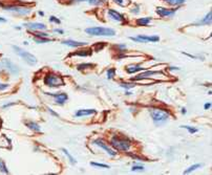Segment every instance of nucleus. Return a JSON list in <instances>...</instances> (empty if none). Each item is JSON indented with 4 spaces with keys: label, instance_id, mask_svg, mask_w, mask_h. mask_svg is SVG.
Wrapping results in <instances>:
<instances>
[{
    "label": "nucleus",
    "instance_id": "nucleus-49",
    "mask_svg": "<svg viewBox=\"0 0 212 175\" xmlns=\"http://www.w3.org/2000/svg\"><path fill=\"white\" fill-rule=\"evenodd\" d=\"M130 94H131V92H130V91H127V92H126V96H130Z\"/></svg>",
    "mask_w": 212,
    "mask_h": 175
},
{
    "label": "nucleus",
    "instance_id": "nucleus-41",
    "mask_svg": "<svg viewBox=\"0 0 212 175\" xmlns=\"http://www.w3.org/2000/svg\"><path fill=\"white\" fill-rule=\"evenodd\" d=\"M204 108H205V110H208L211 108V103H206L205 105H204Z\"/></svg>",
    "mask_w": 212,
    "mask_h": 175
},
{
    "label": "nucleus",
    "instance_id": "nucleus-42",
    "mask_svg": "<svg viewBox=\"0 0 212 175\" xmlns=\"http://www.w3.org/2000/svg\"><path fill=\"white\" fill-rule=\"evenodd\" d=\"M184 55H186L187 57H189V58H191V59H198V57L196 56H193V55H190V54H187V53H183Z\"/></svg>",
    "mask_w": 212,
    "mask_h": 175
},
{
    "label": "nucleus",
    "instance_id": "nucleus-22",
    "mask_svg": "<svg viewBox=\"0 0 212 175\" xmlns=\"http://www.w3.org/2000/svg\"><path fill=\"white\" fill-rule=\"evenodd\" d=\"M200 167H202V163H195V165H192V166H190L188 169H186V170L184 171V174H188V173L193 172V171L200 169Z\"/></svg>",
    "mask_w": 212,
    "mask_h": 175
},
{
    "label": "nucleus",
    "instance_id": "nucleus-34",
    "mask_svg": "<svg viewBox=\"0 0 212 175\" xmlns=\"http://www.w3.org/2000/svg\"><path fill=\"white\" fill-rule=\"evenodd\" d=\"M140 9H141V7H140V5L139 4H136V6L132 7L130 12H131L132 14H139V13H140Z\"/></svg>",
    "mask_w": 212,
    "mask_h": 175
},
{
    "label": "nucleus",
    "instance_id": "nucleus-28",
    "mask_svg": "<svg viewBox=\"0 0 212 175\" xmlns=\"http://www.w3.org/2000/svg\"><path fill=\"white\" fill-rule=\"evenodd\" d=\"M106 76H107V79H112L115 76V68H109L106 71Z\"/></svg>",
    "mask_w": 212,
    "mask_h": 175
},
{
    "label": "nucleus",
    "instance_id": "nucleus-20",
    "mask_svg": "<svg viewBox=\"0 0 212 175\" xmlns=\"http://www.w3.org/2000/svg\"><path fill=\"white\" fill-rule=\"evenodd\" d=\"M152 18L151 17H143V18H138L136 20V24L139 26H147L151 22Z\"/></svg>",
    "mask_w": 212,
    "mask_h": 175
},
{
    "label": "nucleus",
    "instance_id": "nucleus-7",
    "mask_svg": "<svg viewBox=\"0 0 212 175\" xmlns=\"http://www.w3.org/2000/svg\"><path fill=\"white\" fill-rule=\"evenodd\" d=\"M92 144L96 145V146H98V147L102 148V149H103L106 153L108 154V155H110V156H115V155H117L115 150L113 149L112 147H110V146L107 145V144H106L103 140H101V138H97V140H94V142H92Z\"/></svg>",
    "mask_w": 212,
    "mask_h": 175
},
{
    "label": "nucleus",
    "instance_id": "nucleus-38",
    "mask_svg": "<svg viewBox=\"0 0 212 175\" xmlns=\"http://www.w3.org/2000/svg\"><path fill=\"white\" fill-rule=\"evenodd\" d=\"M47 110H48V112H50V115H54V117H59V115H58V113H57V112H55L54 110L52 109V108H47Z\"/></svg>",
    "mask_w": 212,
    "mask_h": 175
},
{
    "label": "nucleus",
    "instance_id": "nucleus-19",
    "mask_svg": "<svg viewBox=\"0 0 212 175\" xmlns=\"http://www.w3.org/2000/svg\"><path fill=\"white\" fill-rule=\"evenodd\" d=\"M25 126L27 127L30 130L35 131V132H40L41 131V127L39 126V124L36 123V122H34V121H26L25 122Z\"/></svg>",
    "mask_w": 212,
    "mask_h": 175
},
{
    "label": "nucleus",
    "instance_id": "nucleus-50",
    "mask_svg": "<svg viewBox=\"0 0 212 175\" xmlns=\"http://www.w3.org/2000/svg\"><path fill=\"white\" fill-rule=\"evenodd\" d=\"M15 28H16V30H21V27H20V26H15Z\"/></svg>",
    "mask_w": 212,
    "mask_h": 175
},
{
    "label": "nucleus",
    "instance_id": "nucleus-6",
    "mask_svg": "<svg viewBox=\"0 0 212 175\" xmlns=\"http://www.w3.org/2000/svg\"><path fill=\"white\" fill-rule=\"evenodd\" d=\"M2 7L4 9V11L11 12L18 16H26L32 12L31 7L22 6V5H2Z\"/></svg>",
    "mask_w": 212,
    "mask_h": 175
},
{
    "label": "nucleus",
    "instance_id": "nucleus-24",
    "mask_svg": "<svg viewBox=\"0 0 212 175\" xmlns=\"http://www.w3.org/2000/svg\"><path fill=\"white\" fill-rule=\"evenodd\" d=\"M181 128H184L188 131L190 134H194V133L198 132V129L195 128V127H192V126H187V125H182Z\"/></svg>",
    "mask_w": 212,
    "mask_h": 175
},
{
    "label": "nucleus",
    "instance_id": "nucleus-1",
    "mask_svg": "<svg viewBox=\"0 0 212 175\" xmlns=\"http://www.w3.org/2000/svg\"><path fill=\"white\" fill-rule=\"evenodd\" d=\"M149 113L152 119L153 123L156 126H162L165 123H167L168 120L170 117V112L169 110L164 109V108H159V107H153L149 109Z\"/></svg>",
    "mask_w": 212,
    "mask_h": 175
},
{
    "label": "nucleus",
    "instance_id": "nucleus-26",
    "mask_svg": "<svg viewBox=\"0 0 212 175\" xmlns=\"http://www.w3.org/2000/svg\"><path fill=\"white\" fill-rule=\"evenodd\" d=\"M134 86H136V84H133V83H127V82H124V83H120V87H122V88L126 89V90L133 88Z\"/></svg>",
    "mask_w": 212,
    "mask_h": 175
},
{
    "label": "nucleus",
    "instance_id": "nucleus-32",
    "mask_svg": "<svg viewBox=\"0 0 212 175\" xmlns=\"http://www.w3.org/2000/svg\"><path fill=\"white\" fill-rule=\"evenodd\" d=\"M143 170L144 166H142V165H134L131 168V171H143Z\"/></svg>",
    "mask_w": 212,
    "mask_h": 175
},
{
    "label": "nucleus",
    "instance_id": "nucleus-33",
    "mask_svg": "<svg viewBox=\"0 0 212 175\" xmlns=\"http://www.w3.org/2000/svg\"><path fill=\"white\" fill-rule=\"evenodd\" d=\"M50 21L52 22V23H56V24H60V23H61L60 19H58L57 17H55V16H50Z\"/></svg>",
    "mask_w": 212,
    "mask_h": 175
},
{
    "label": "nucleus",
    "instance_id": "nucleus-12",
    "mask_svg": "<svg viewBox=\"0 0 212 175\" xmlns=\"http://www.w3.org/2000/svg\"><path fill=\"white\" fill-rule=\"evenodd\" d=\"M158 75H162V73H161V71H156V70H143V73L138 75L137 77L131 78V81H140V80L148 79V78L152 77V76H158Z\"/></svg>",
    "mask_w": 212,
    "mask_h": 175
},
{
    "label": "nucleus",
    "instance_id": "nucleus-30",
    "mask_svg": "<svg viewBox=\"0 0 212 175\" xmlns=\"http://www.w3.org/2000/svg\"><path fill=\"white\" fill-rule=\"evenodd\" d=\"M90 165L94 167H99V168H104V169H109L110 167L108 165H105V163H90Z\"/></svg>",
    "mask_w": 212,
    "mask_h": 175
},
{
    "label": "nucleus",
    "instance_id": "nucleus-4",
    "mask_svg": "<svg viewBox=\"0 0 212 175\" xmlns=\"http://www.w3.org/2000/svg\"><path fill=\"white\" fill-rule=\"evenodd\" d=\"M44 84L48 87H53V88H57V87L63 86L64 85V80L61 76L57 75V73H47L44 77Z\"/></svg>",
    "mask_w": 212,
    "mask_h": 175
},
{
    "label": "nucleus",
    "instance_id": "nucleus-5",
    "mask_svg": "<svg viewBox=\"0 0 212 175\" xmlns=\"http://www.w3.org/2000/svg\"><path fill=\"white\" fill-rule=\"evenodd\" d=\"M13 49H14V51L20 58H22L25 61L28 65H36L37 64V58L34 55H32L31 53L24 50L23 48L17 46V45H13Z\"/></svg>",
    "mask_w": 212,
    "mask_h": 175
},
{
    "label": "nucleus",
    "instance_id": "nucleus-48",
    "mask_svg": "<svg viewBox=\"0 0 212 175\" xmlns=\"http://www.w3.org/2000/svg\"><path fill=\"white\" fill-rule=\"evenodd\" d=\"M38 14L40 15V16H44V13H43V12H41V11H39V12H38Z\"/></svg>",
    "mask_w": 212,
    "mask_h": 175
},
{
    "label": "nucleus",
    "instance_id": "nucleus-40",
    "mask_svg": "<svg viewBox=\"0 0 212 175\" xmlns=\"http://www.w3.org/2000/svg\"><path fill=\"white\" fill-rule=\"evenodd\" d=\"M117 47L121 49L120 51H124V49H126V45L125 44H119V45H117Z\"/></svg>",
    "mask_w": 212,
    "mask_h": 175
},
{
    "label": "nucleus",
    "instance_id": "nucleus-47",
    "mask_svg": "<svg viewBox=\"0 0 212 175\" xmlns=\"http://www.w3.org/2000/svg\"><path fill=\"white\" fill-rule=\"evenodd\" d=\"M73 1H76V2H82V1H87V0H73Z\"/></svg>",
    "mask_w": 212,
    "mask_h": 175
},
{
    "label": "nucleus",
    "instance_id": "nucleus-23",
    "mask_svg": "<svg viewBox=\"0 0 212 175\" xmlns=\"http://www.w3.org/2000/svg\"><path fill=\"white\" fill-rule=\"evenodd\" d=\"M0 172L4 173V174H9V169L6 167V163L2 158H0Z\"/></svg>",
    "mask_w": 212,
    "mask_h": 175
},
{
    "label": "nucleus",
    "instance_id": "nucleus-10",
    "mask_svg": "<svg viewBox=\"0 0 212 175\" xmlns=\"http://www.w3.org/2000/svg\"><path fill=\"white\" fill-rule=\"evenodd\" d=\"M177 9L179 7H175V9H166V7H161V6H159V7H156V13L159 15L160 17H162V18H167V17H172V16H175V14L177 13Z\"/></svg>",
    "mask_w": 212,
    "mask_h": 175
},
{
    "label": "nucleus",
    "instance_id": "nucleus-31",
    "mask_svg": "<svg viewBox=\"0 0 212 175\" xmlns=\"http://www.w3.org/2000/svg\"><path fill=\"white\" fill-rule=\"evenodd\" d=\"M113 1L120 6H126L128 4V0H113Z\"/></svg>",
    "mask_w": 212,
    "mask_h": 175
},
{
    "label": "nucleus",
    "instance_id": "nucleus-3",
    "mask_svg": "<svg viewBox=\"0 0 212 175\" xmlns=\"http://www.w3.org/2000/svg\"><path fill=\"white\" fill-rule=\"evenodd\" d=\"M85 33L92 36H103V37H112L115 35V30L110 27H103V26H94L87 27Z\"/></svg>",
    "mask_w": 212,
    "mask_h": 175
},
{
    "label": "nucleus",
    "instance_id": "nucleus-37",
    "mask_svg": "<svg viewBox=\"0 0 212 175\" xmlns=\"http://www.w3.org/2000/svg\"><path fill=\"white\" fill-rule=\"evenodd\" d=\"M9 88V84H5V83H0V91H4L5 89Z\"/></svg>",
    "mask_w": 212,
    "mask_h": 175
},
{
    "label": "nucleus",
    "instance_id": "nucleus-13",
    "mask_svg": "<svg viewBox=\"0 0 212 175\" xmlns=\"http://www.w3.org/2000/svg\"><path fill=\"white\" fill-rule=\"evenodd\" d=\"M23 26L28 30L32 32H38V30H45L47 26L44 23H40V22H28V23H24Z\"/></svg>",
    "mask_w": 212,
    "mask_h": 175
},
{
    "label": "nucleus",
    "instance_id": "nucleus-11",
    "mask_svg": "<svg viewBox=\"0 0 212 175\" xmlns=\"http://www.w3.org/2000/svg\"><path fill=\"white\" fill-rule=\"evenodd\" d=\"M45 94L50 97H54V101L58 105H63L65 104L66 101L69 100V96L65 92H59V94H53V92H45Z\"/></svg>",
    "mask_w": 212,
    "mask_h": 175
},
{
    "label": "nucleus",
    "instance_id": "nucleus-45",
    "mask_svg": "<svg viewBox=\"0 0 212 175\" xmlns=\"http://www.w3.org/2000/svg\"><path fill=\"white\" fill-rule=\"evenodd\" d=\"M181 112H182V115H186V113H187V110H186V108H182Z\"/></svg>",
    "mask_w": 212,
    "mask_h": 175
},
{
    "label": "nucleus",
    "instance_id": "nucleus-46",
    "mask_svg": "<svg viewBox=\"0 0 212 175\" xmlns=\"http://www.w3.org/2000/svg\"><path fill=\"white\" fill-rule=\"evenodd\" d=\"M0 22H6V19L2 18V17H0Z\"/></svg>",
    "mask_w": 212,
    "mask_h": 175
},
{
    "label": "nucleus",
    "instance_id": "nucleus-27",
    "mask_svg": "<svg viewBox=\"0 0 212 175\" xmlns=\"http://www.w3.org/2000/svg\"><path fill=\"white\" fill-rule=\"evenodd\" d=\"M92 54V51L90 50H79L77 53H75V56H82V57H86V56H89Z\"/></svg>",
    "mask_w": 212,
    "mask_h": 175
},
{
    "label": "nucleus",
    "instance_id": "nucleus-29",
    "mask_svg": "<svg viewBox=\"0 0 212 175\" xmlns=\"http://www.w3.org/2000/svg\"><path fill=\"white\" fill-rule=\"evenodd\" d=\"M90 5H101L105 3V0H87Z\"/></svg>",
    "mask_w": 212,
    "mask_h": 175
},
{
    "label": "nucleus",
    "instance_id": "nucleus-14",
    "mask_svg": "<svg viewBox=\"0 0 212 175\" xmlns=\"http://www.w3.org/2000/svg\"><path fill=\"white\" fill-rule=\"evenodd\" d=\"M108 16H109V18L112 19V20H115V21H117V22L125 21V17L123 16L121 13L117 12L115 9H108Z\"/></svg>",
    "mask_w": 212,
    "mask_h": 175
},
{
    "label": "nucleus",
    "instance_id": "nucleus-36",
    "mask_svg": "<svg viewBox=\"0 0 212 175\" xmlns=\"http://www.w3.org/2000/svg\"><path fill=\"white\" fill-rule=\"evenodd\" d=\"M185 2H186V0H175V6H181V5H183Z\"/></svg>",
    "mask_w": 212,
    "mask_h": 175
},
{
    "label": "nucleus",
    "instance_id": "nucleus-2",
    "mask_svg": "<svg viewBox=\"0 0 212 175\" xmlns=\"http://www.w3.org/2000/svg\"><path fill=\"white\" fill-rule=\"evenodd\" d=\"M110 146L115 148V150H118V151L127 152L131 148L132 142L130 138H126V136L113 135L110 140Z\"/></svg>",
    "mask_w": 212,
    "mask_h": 175
},
{
    "label": "nucleus",
    "instance_id": "nucleus-25",
    "mask_svg": "<svg viewBox=\"0 0 212 175\" xmlns=\"http://www.w3.org/2000/svg\"><path fill=\"white\" fill-rule=\"evenodd\" d=\"M61 150H62V152H63V153L65 154L66 156H67V158L69 159V161H71V163H74V165H75V163H77V161H76L75 158H74V157H73V155H71V154L69 153V152L67 151V150H66L65 148H62Z\"/></svg>",
    "mask_w": 212,
    "mask_h": 175
},
{
    "label": "nucleus",
    "instance_id": "nucleus-8",
    "mask_svg": "<svg viewBox=\"0 0 212 175\" xmlns=\"http://www.w3.org/2000/svg\"><path fill=\"white\" fill-rule=\"evenodd\" d=\"M1 65H2V68H5L7 73H12V75H18L19 73V68L16 64H14L12 61L9 59H3L1 61Z\"/></svg>",
    "mask_w": 212,
    "mask_h": 175
},
{
    "label": "nucleus",
    "instance_id": "nucleus-18",
    "mask_svg": "<svg viewBox=\"0 0 212 175\" xmlns=\"http://www.w3.org/2000/svg\"><path fill=\"white\" fill-rule=\"evenodd\" d=\"M94 113H97L96 109H80L75 113L76 117H88V115H92Z\"/></svg>",
    "mask_w": 212,
    "mask_h": 175
},
{
    "label": "nucleus",
    "instance_id": "nucleus-15",
    "mask_svg": "<svg viewBox=\"0 0 212 175\" xmlns=\"http://www.w3.org/2000/svg\"><path fill=\"white\" fill-rule=\"evenodd\" d=\"M62 44L75 48V47H83L85 46V45H87V43L80 42V41H75V40H71V39H67V40H63V41H62Z\"/></svg>",
    "mask_w": 212,
    "mask_h": 175
},
{
    "label": "nucleus",
    "instance_id": "nucleus-17",
    "mask_svg": "<svg viewBox=\"0 0 212 175\" xmlns=\"http://www.w3.org/2000/svg\"><path fill=\"white\" fill-rule=\"evenodd\" d=\"M146 70V68H144L141 66V64H130V65L126 66V73H136L139 71H143Z\"/></svg>",
    "mask_w": 212,
    "mask_h": 175
},
{
    "label": "nucleus",
    "instance_id": "nucleus-35",
    "mask_svg": "<svg viewBox=\"0 0 212 175\" xmlns=\"http://www.w3.org/2000/svg\"><path fill=\"white\" fill-rule=\"evenodd\" d=\"M92 64H81V65H79L78 66V69H80V70H82V69H85V68H90V67H92Z\"/></svg>",
    "mask_w": 212,
    "mask_h": 175
},
{
    "label": "nucleus",
    "instance_id": "nucleus-39",
    "mask_svg": "<svg viewBox=\"0 0 212 175\" xmlns=\"http://www.w3.org/2000/svg\"><path fill=\"white\" fill-rule=\"evenodd\" d=\"M14 105H15V102L9 103V104H4V105L2 106V109H5V108H9V107H11V106H14Z\"/></svg>",
    "mask_w": 212,
    "mask_h": 175
},
{
    "label": "nucleus",
    "instance_id": "nucleus-9",
    "mask_svg": "<svg viewBox=\"0 0 212 175\" xmlns=\"http://www.w3.org/2000/svg\"><path fill=\"white\" fill-rule=\"evenodd\" d=\"M130 40L139 43H148V42H158L160 38L158 36H146V35H138L137 37H129Z\"/></svg>",
    "mask_w": 212,
    "mask_h": 175
},
{
    "label": "nucleus",
    "instance_id": "nucleus-21",
    "mask_svg": "<svg viewBox=\"0 0 212 175\" xmlns=\"http://www.w3.org/2000/svg\"><path fill=\"white\" fill-rule=\"evenodd\" d=\"M34 41L38 44H42V43H48V42H53L54 40L50 39L48 37H34Z\"/></svg>",
    "mask_w": 212,
    "mask_h": 175
},
{
    "label": "nucleus",
    "instance_id": "nucleus-16",
    "mask_svg": "<svg viewBox=\"0 0 212 175\" xmlns=\"http://www.w3.org/2000/svg\"><path fill=\"white\" fill-rule=\"evenodd\" d=\"M211 22H212V12L210 11L209 13H208L207 15H206L205 17H204L202 20H200V21L195 22V23L193 24L194 26H200V25H211Z\"/></svg>",
    "mask_w": 212,
    "mask_h": 175
},
{
    "label": "nucleus",
    "instance_id": "nucleus-43",
    "mask_svg": "<svg viewBox=\"0 0 212 175\" xmlns=\"http://www.w3.org/2000/svg\"><path fill=\"white\" fill-rule=\"evenodd\" d=\"M54 32L55 33H58V34H61V35H63L64 34V32L62 30H59V28H55L54 30Z\"/></svg>",
    "mask_w": 212,
    "mask_h": 175
},
{
    "label": "nucleus",
    "instance_id": "nucleus-44",
    "mask_svg": "<svg viewBox=\"0 0 212 175\" xmlns=\"http://www.w3.org/2000/svg\"><path fill=\"white\" fill-rule=\"evenodd\" d=\"M165 1L168 3V4H170V5H175V0H165Z\"/></svg>",
    "mask_w": 212,
    "mask_h": 175
}]
</instances>
